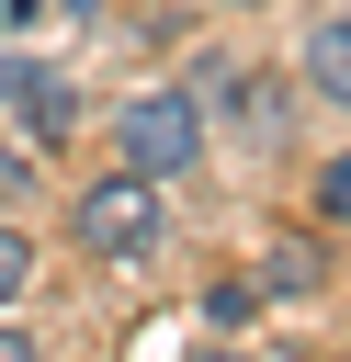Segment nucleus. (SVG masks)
Instances as JSON below:
<instances>
[{"label": "nucleus", "instance_id": "13", "mask_svg": "<svg viewBox=\"0 0 351 362\" xmlns=\"http://www.w3.org/2000/svg\"><path fill=\"white\" fill-rule=\"evenodd\" d=\"M192 362H260V351H226V339H215V351H192Z\"/></svg>", "mask_w": 351, "mask_h": 362}, {"label": "nucleus", "instance_id": "5", "mask_svg": "<svg viewBox=\"0 0 351 362\" xmlns=\"http://www.w3.org/2000/svg\"><path fill=\"white\" fill-rule=\"evenodd\" d=\"M294 90L328 102V113H351V11H317V23H306V45H294Z\"/></svg>", "mask_w": 351, "mask_h": 362}, {"label": "nucleus", "instance_id": "14", "mask_svg": "<svg viewBox=\"0 0 351 362\" xmlns=\"http://www.w3.org/2000/svg\"><path fill=\"white\" fill-rule=\"evenodd\" d=\"M0 11H11V23H34V11H45V0H0Z\"/></svg>", "mask_w": 351, "mask_h": 362}, {"label": "nucleus", "instance_id": "6", "mask_svg": "<svg viewBox=\"0 0 351 362\" xmlns=\"http://www.w3.org/2000/svg\"><path fill=\"white\" fill-rule=\"evenodd\" d=\"M23 124H34V147H68V136H79V90L45 68V79H34V102H23Z\"/></svg>", "mask_w": 351, "mask_h": 362}, {"label": "nucleus", "instance_id": "8", "mask_svg": "<svg viewBox=\"0 0 351 362\" xmlns=\"http://www.w3.org/2000/svg\"><path fill=\"white\" fill-rule=\"evenodd\" d=\"M306 204H317V226H351V147L317 158V192H306Z\"/></svg>", "mask_w": 351, "mask_h": 362}, {"label": "nucleus", "instance_id": "2", "mask_svg": "<svg viewBox=\"0 0 351 362\" xmlns=\"http://www.w3.org/2000/svg\"><path fill=\"white\" fill-rule=\"evenodd\" d=\"M204 136H215V113L192 102V79H170V90H136V102L113 113V158H125V170H147V181H181V170H204Z\"/></svg>", "mask_w": 351, "mask_h": 362}, {"label": "nucleus", "instance_id": "11", "mask_svg": "<svg viewBox=\"0 0 351 362\" xmlns=\"http://www.w3.org/2000/svg\"><path fill=\"white\" fill-rule=\"evenodd\" d=\"M23 192H34V158H23V147H11V136H0V215H11V204H23Z\"/></svg>", "mask_w": 351, "mask_h": 362}, {"label": "nucleus", "instance_id": "7", "mask_svg": "<svg viewBox=\"0 0 351 362\" xmlns=\"http://www.w3.org/2000/svg\"><path fill=\"white\" fill-rule=\"evenodd\" d=\"M260 305H272V294H260V272H226V283L204 294V317H215V328H249Z\"/></svg>", "mask_w": 351, "mask_h": 362}, {"label": "nucleus", "instance_id": "9", "mask_svg": "<svg viewBox=\"0 0 351 362\" xmlns=\"http://www.w3.org/2000/svg\"><path fill=\"white\" fill-rule=\"evenodd\" d=\"M23 294H34V238H23L11 215H0V317H11Z\"/></svg>", "mask_w": 351, "mask_h": 362}, {"label": "nucleus", "instance_id": "12", "mask_svg": "<svg viewBox=\"0 0 351 362\" xmlns=\"http://www.w3.org/2000/svg\"><path fill=\"white\" fill-rule=\"evenodd\" d=\"M0 362H45V351H34V328H23V317H0Z\"/></svg>", "mask_w": 351, "mask_h": 362}, {"label": "nucleus", "instance_id": "4", "mask_svg": "<svg viewBox=\"0 0 351 362\" xmlns=\"http://www.w3.org/2000/svg\"><path fill=\"white\" fill-rule=\"evenodd\" d=\"M249 272H260V294H283V305H306V294H328V226H272Z\"/></svg>", "mask_w": 351, "mask_h": 362}, {"label": "nucleus", "instance_id": "16", "mask_svg": "<svg viewBox=\"0 0 351 362\" xmlns=\"http://www.w3.org/2000/svg\"><path fill=\"white\" fill-rule=\"evenodd\" d=\"M238 11H260V0H238Z\"/></svg>", "mask_w": 351, "mask_h": 362}, {"label": "nucleus", "instance_id": "15", "mask_svg": "<svg viewBox=\"0 0 351 362\" xmlns=\"http://www.w3.org/2000/svg\"><path fill=\"white\" fill-rule=\"evenodd\" d=\"M68 11H113V0H68Z\"/></svg>", "mask_w": 351, "mask_h": 362}, {"label": "nucleus", "instance_id": "10", "mask_svg": "<svg viewBox=\"0 0 351 362\" xmlns=\"http://www.w3.org/2000/svg\"><path fill=\"white\" fill-rule=\"evenodd\" d=\"M34 79H45V57H0V113H23V102H34Z\"/></svg>", "mask_w": 351, "mask_h": 362}, {"label": "nucleus", "instance_id": "1", "mask_svg": "<svg viewBox=\"0 0 351 362\" xmlns=\"http://www.w3.org/2000/svg\"><path fill=\"white\" fill-rule=\"evenodd\" d=\"M68 238H79V260H102V272L159 260V238H170V181H147V170H125V158H113L102 181H79Z\"/></svg>", "mask_w": 351, "mask_h": 362}, {"label": "nucleus", "instance_id": "3", "mask_svg": "<svg viewBox=\"0 0 351 362\" xmlns=\"http://www.w3.org/2000/svg\"><path fill=\"white\" fill-rule=\"evenodd\" d=\"M192 102H204L215 124H238V136H283V124H294V90H283L260 57H204V68H192Z\"/></svg>", "mask_w": 351, "mask_h": 362}]
</instances>
